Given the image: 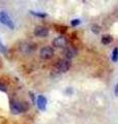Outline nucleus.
<instances>
[{
    "instance_id": "nucleus-8",
    "label": "nucleus",
    "mask_w": 118,
    "mask_h": 124,
    "mask_svg": "<svg viewBox=\"0 0 118 124\" xmlns=\"http://www.w3.org/2000/svg\"><path fill=\"white\" fill-rule=\"evenodd\" d=\"M33 33L37 37H46L49 34V29L45 26H36L33 30Z\"/></svg>"
},
{
    "instance_id": "nucleus-3",
    "label": "nucleus",
    "mask_w": 118,
    "mask_h": 124,
    "mask_svg": "<svg viewBox=\"0 0 118 124\" xmlns=\"http://www.w3.org/2000/svg\"><path fill=\"white\" fill-rule=\"evenodd\" d=\"M18 49H19L20 53H22L23 55H29V54H32L34 52L35 46L28 41H22L19 44Z\"/></svg>"
},
{
    "instance_id": "nucleus-5",
    "label": "nucleus",
    "mask_w": 118,
    "mask_h": 124,
    "mask_svg": "<svg viewBox=\"0 0 118 124\" xmlns=\"http://www.w3.org/2000/svg\"><path fill=\"white\" fill-rule=\"evenodd\" d=\"M67 44H68V39L64 35H59L57 37H55L52 41V45L57 49H63L67 46Z\"/></svg>"
},
{
    "instance_id": "nucleus-4",
    "label": "nucleus",
    "mask_w": 118,
    "mask_h": 124,
    "mask_svg": "<svg viewBox=\"0 0 118 124\" xmlns=\"http://www.w3.org/2000/svg\"><path fill=\"white\" fill-rule=\"evenodd\" d=\"M54 54H55V52H54V49L52 46H42L41 49V51H39V57L44 60H49L51 58H53Z\"/></svg>"
},
{
    "instance_id": "nucleus-14",
    "label": "nucleus",
    "mask_w": 118,
    "mask_h": 124,
    "mask_svg": "<svg viewBox=\"0 0 118 124\" xmlns=\"http://www.w3.org/2000/svg\"><path fill=\"white\" fill-rule=\"evenodd\" d=\"M6 52H7V50H6V46H4V44L2 42V40H1V38H0V53H2V54H6Z\"/></svg>"
},
{
    "instance_id": "nucleus-13",
    "label": "nucleus",
    "mask_w": 118,
    "mask_h": 124,
    "mask_svg": "<svg viewBox=\"0 0 118 124\" xmlns=\"http://www.w3.org/2000/svg\"><path fill=\"white\" fill-rule=\"evenodd\" d=\"M30 14L33 15V16H35V17H39V18H46V17H47V14H46V13H36V11L31 10Z\"/></svg>"
},
{
    "instance_id": "nucleus-1",
    "label": "nucleus",
    "mask_w": 118,
    "mask_h": 124,
    "mask_svg": "<svg viewBox=\"0 0 118 124\" xmlns=\"http://www.w3.org/2000/svg\"><path fill=\"white\" fill-rule=\"evenodd\" d=\"M9 108H10L11 113L15 115H18L28 111L29 103L27 101H21V100H18V99H11L9 103Z\"/></svg>"
},
{
    "instance_id": "nucleus-10",
    "label": "nucleus",
    "mask_w": 118,
    "mask_h": 124,
    "mask_svg": "<svg viewBox=\"0 0 118 124\" xmlns=\"http://www.w3.org/2000/svg\"><path fill=\"white\" fill-rule=\"evenodd\" d=\"M113 41V36L110 34H105L101 36V44L103 45H109Z\"/></svg>"
},
{
    "instance_id": "nucleus-11",
    "label": "nucleus",
    "mask_w": 118,
    "mask_h": 124,
    "mask_svg": "<svg viewBox=\"0 0 118 124\" xmlns=\"http://www.w3.org/2000/svg\"><path fill=\"white\" fill-rule=\"evenodd\" d=\"M112 61L113 62H117L118 61V48H115L112 52Z\"/></svg>"
},
{
    "instance_id": "nucleus-16",
    "label": "nucleus",
    "mask_w": 118,
    "mask_h": 124,
    "mask_svg": "<svg viewBox=\"0 0 118 124\" xmlns=\"http://www.w3.org/2000/svg\"><path fill=\"white\" fill-rule=\"evenodd\" d=\"M0 91L2 92H7V87L5 84H3L2 82H0Z\"/></svg>"
},
{
    "instance_id": "nucleus-2",
    "label": "nucleus",
    "mask_w": 118,
    "mask_h": 124,
    "mask_svg": "<svg viewBox=\"0 0 118 124\" xmlns=\"http://www.w3.org/2000/svg\"><path fill=\"white\" fill-rule=\"evenodd\" d=\"M70 67H72V62H70V60H67V59H59L56 62V64H55L54 69L56 70V72L62 73V72L68 71Z\"/></svg>"
},
{
    "instance_id": "nucleus-7",
    "label": "nucleus",
    "mask_w": 118,
    "mask_h": 124,
    "mask_svg": "<svg viewBox=\"0 0 118 124\" xmlns=\"http://www.w3.org/2000/svg\"><path fill=\"white\" fill-rule=\"evenodd\" d=\"M63 54H64L65 59L70 60V59H73V58H75V57L78 55V50H77V48H75V46H67V48L64 49Z\"/></svg>"
},
{
    "instance_id": "nucleus-12",
    "label": "nucleus",
    "mask_w": 118,
    "mask_h": 124,
    "mask_svg": "<svg viewBox=\"0 0 118 124\" xmlns=\"http://www.w3.org/2000/svg\"><path fill=\"white\" fill-rule=\"evenodd\" d=\"M91 31H92L94 34H98V33L101 32V27L98 26V25H96V24H93L91 26Z\"/></svg>"
},
{
    "instance_id": "nucleus-9",
    "label": "nucleus",
    "mask_w": 118,
    "mask_h": 124,
    "mask_svg": "<svg viewBox=\"0 0 118 124\" xmlns=\"http://www.w3.org/2000/svg\"><path fill=\"white\" fill-rule=\"evenodd\" d=\"M36 106L41 111L44 112L47 107V98L44 95H38L36 98Z\"/></svg>"
},
{
    "instance_id": "nucleus-15",
    "label": "nucleus",
    "mask_w": 118,
    "mask_h": 124,
    "mask_svg": "<svg viewBox=\"0 0 118 124\" xmlns=\"http://www.w3.org/2000/svg\"><path fill=\"white\" fill-rule=\"evenodd\" d=\"M80 24H81V20H79V19H74V20L70 21V25H72L73 27H77Z\"/></svg>"
},
{
    "instance_id": "nucleus-6",
    "label": "nucleus",
    "mask_w": 118,
    "mask_h": 124,
    "mask_svg": "<svg viewBox=\"0 0 118 124\" xmlns=\"http://www.w3.org/2000/svg\"><path fill=\"white\" fill-rule=\"evenodd\" d=\"M0 23L6 27H8L9 29H15V24L14 21L11 20V18L7 15L5 11H0Z\"/></svg>"
},
{
    "instance_id": "nucleus-17",
    "label": "nucleus",
    "mask_w": 118,
    "mask_h": 124,
    "mask_svg": "<svg viewBox=\"0 0 118 124\" xmlns=\"http://www.w3.org/2000/svg\"><path fill=\"white\" fill-rule=\"evenodd\" d=\"M114 93H115V95L118 97V84H116L115 88H114Z\"/></svg>"
}]
</instances>
